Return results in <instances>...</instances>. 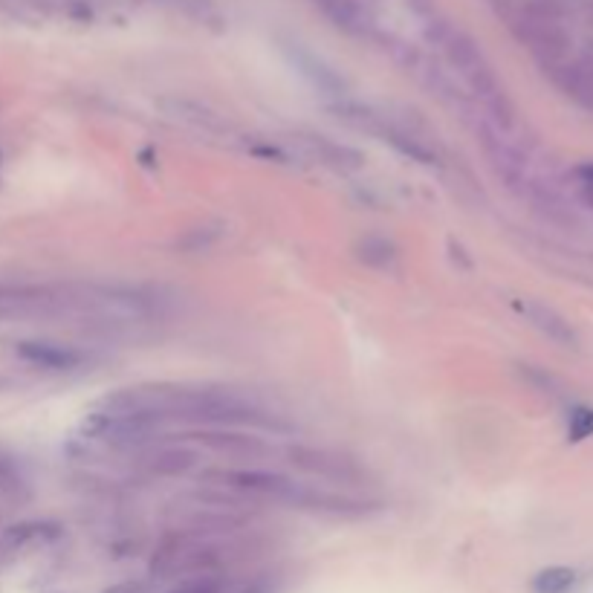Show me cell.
Instances as JSON below:
<instances>
[{"label": "cell", "mask_w": 593, "mask_h": 593, "mask_svg": "<svg viewBox=\"0 0 593 593\" xmlns=\"http://www.w3.org/2000/svg\"><path fill=\"white\" fill-rule=\"evenodd\" d=\"M426 41L432 44L437 58L455 76V81L463 84V93L469 96V102L478 108L486 122L492 128H498L501 134L515 139L518 110H515L504 81L498 79L492 61L478 47V41L463 27L452 24L449 18H440L437 12L426 18Z\"/></svg>", "instance_id": "6da1fadb"}, {"label": "cell", "mask_w": 593, "mask_h": 593, "mask_svg": "<svg viewBox=\"0 0 593 593\" xmlns=\"http://www.w3.org/2000/svg\"><path fill=\"white\" fill-rule=\"evenodd\" d=\"M58 319H99L93 287L0 281V322H58Z\"/></svg>", "instance_id": "7a4b0ae2"}, {"label": "cell", "mask_w": 593, "mask_h": 593, "mask_svg": "<svg viewBox=\"0 0 593 593\" xmlns=\"http://www.w3.org/2000/svg\"><path fill=\"white\" fill-rule=\"evenodd\" d=\"M229 553L226 547L215 541L209 533L186 530L177 536H168L151 556V576L154 579H191V576H206L220 573L226 565Z\"/></svg>", "instance_id": "3957f363"}, {"label": "cell", "mask_w": 593, "mask_h": 593, "mask_svg": "<svg viewBox=\"0 0 593 593\" xmlns=\"http://www.w3.org/2000/svg\"><path fill=\"white\" fill-rule=\"evenodd\" d=\"M330 113L336 119H342L353 131H362V134L374 136L379 142L391 145L397 154H403L408 160H417L423 165H437L440 162L437 148H432L414 128H408L405 122L382 113V110L368 108L362 102H351V99H339V102H330Z\"/></svg>", "instance_id": "277c9868"}, {"label": "cell", "mask_w": 593, "mask_h": 593, "mask_svg": "<svg viewBox=\"0 0 593 593\" xmlns=\"http://www.w3.org/2000/svg\"><path fill=\"white\" fill-rule=\"evenodd\" d=\"M287 460L290 466H296L298 472L333 484V489L339 486H365L368 484V469L351 455L339 452V449H327V446H290L287 449Z\"/></svg>", "instance_id": "5b68a950"}, {"label": "cell", "mask_w": 593, "mask_h": 593, "mask_svg": "<svg viewBox=\"0 0 593 593\" xmlns=\"http://www.w3.org/2000/svg\"><path fill=\"white\" fill-rule=\"evenodd\" d=\"M15 353L38 371H50V374H76L87 371L93 362V353L67 345V342H50V339H27L18 342Z\"/></svg>", "instance_id": "8992f818"}, {"label": "cell", "mask_w": 593, "mask_h": 593, "mask_svg": "<svg viewBox=\"0 0 593 593\" xmlns=\"http://www.w3.org/2000/svg\"><path fill=\"white\" fill-rule=\"evenodd\" d=\"M313 6L322 12L324 18L351 38L359 41H377L385 35L379 24L377 12L371 0H313Z\"/></svg>", "instance_id": "52a82bcc"}, {"label": "cell", "mask_w": 593, "mask_h": 593, "mask_svg": "<svg viewBox=\"0 0 593 593\" xmlns=\"http://www.w3.org/2000/svg\"><path fill=\"white\" fill-rule=\"evenodd\" d=\"M183 440L200 443L203 449L223 458H261L270 452V443L264 437L246 429H194L183 434Z\"/></svg>", "instance_id": "ba28073f"}, {"label": "cell", "mask_w": 593, "mask_h": 593, "mask_svg": "<svg viewBox=\"0 0 593 593\" xmlns=\"http://www.w3.org/2000/svg\"><path fill=\"white\" fill-rule=\"evenodd\" d=\"M515 310L527 319L530 327H536L541 336H547L553 345L567 348V351H576V348H579V333H576V327L567 322L559 310H553L550 304L536 301V298H521V301H515Z\"/></svg>", "instance_id": "9c48e42d"}, {"label": "cell", "mask_w": 593, "mask_h": 593, "mask_svg": "<svg viewBox=\"0 0 593 593\" xmlns=\"http://www.w3.org/2000/svg\"><path fill=\"white\" fill-rule=\"evenodd\" d=\"M293 139L301 145V151L310 160L322 162V165L339 171V174H351V171H359L365 165V157L348 142H339V139H330V136L322 134H310V131L293 134Z\"/></svg>", "instance_id": "30bf717a"}, {"label": "cell", "mask_w": 593, "mask_h": 593, "mask_svg": "<svg viewBox=\"0 0 593 593\" xmlns=\"http://www.w3.org/2000/svg\"><path fill=\"white\" fill-rule=\"evenodd\" d=\"M139 455H142L139 460L142 469L157 478H183L200 463V452L183 443H162V446L154 443L151 452H139Z\"/></svg>", "instance_id": "8fae6325"}, {"label": "cell", "mask_w": 593, "mask_h": 593, "mask_svg": "<svg viewBox=\"0 0 593 593\" xmlns=\"http://www.w3.org/2000/svg\"><path fill=\"white\" fill-rule=\"evenodd\" d=\"M171 116L186 122L191 128H197V131H206V134H226L229 131V122H223L215 110L203 108L197 102H186V99L171 102Z\"/></svg>", "instance_id": "7c38bea8"}, {"label": "cell", "mask_w": 593, "mask_h": 593, "mask_svg": "<svg viewBox=\"0 0 593 593\" xmlns=\"http://www.w3.org/2000/svg\"><path fill=\"white\" fill-rule=\"evenodd\" d=\"M29 484L21 475V469L12 460L0 458V513L3 510H15L29 501Z\"/></svg>", "instance_id": "4fadbf2b"}, {"label": "cell", "mask_w": 593, "mask_h": 593, "mask_svg": "<svg viewBox=\"0 0 593 593\" xmlns=\"http://www.w3.org/2000/svg\"><path fill=\"white\" fill-rule=\"evenodd\" d=\"M576 582H579V573L573 567L553 565L539 570L533 576L530 588H533V593H570L576 588Z\"/></svg>", "instance_id": "5bb4252c"}, {"label": "cell", "mask_w": 593, "mask_h": 593, "mask_svg": "<svg viewBox=\"0 0 593 593\" xmlns=\"http://www.w3.org/2000/svg\"><path fill=\"white\" fill-rule=\"evenodd\" d=\"M359 258L368 267L388 270V267L397 264V249H394V243H388L385 238H365V241L359 243Z\"/></svg>", "instance_id": "9a60e30c"}, {"label": "cell", "mask_w": 593, "mask_h": 593, "mask_svg": "<svg viewBox=\"0 0 593 593\" xmlns=\"http://www.w3.org/2000/svg\"><path fill=\"white\" fill-rule=\"evenodd\" d=\"M165 593H229V582L223 573H206V576H191V579H180L174 588Z\"/></svg>", "instance_id": "2e32d148"}, {"label": "cell", "mask_w": 593, "mask_h": 593, "mask_svg": "<svg viewBox=\"0 0 593 593\" xmlns=\"http://www.w3.org/2000/svg\"><path fill=\"white\" fill-rule=\"evenodd\" d=\"M567 437L570 443H582L593 437V408L591 405H573L567 414Z\"/></svg>", "instance_id": "e0dca14e"}, {"label": "cell", "mask_w": 593, "mask_h": 593, "mask_svg": "<svg viewBox=\"0 0 593 593\" xmlns=\"http://www.w3.org/2000/svg\"><path fill=\"white\" fill-rule=\"evenodd\" d=\"M573 177H576V189H579L582 203L593 209V162H579L573 168Z\"/></svg>", "instance_id": "ac0fdd59"}]
</instances>
